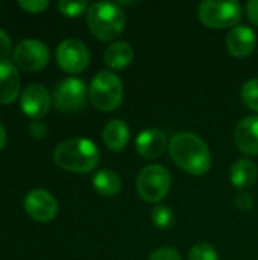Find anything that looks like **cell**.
Instances as JSON below:
<instances>
[{
	"label": "cell",
	"mask_w": 258,
	"mask_h": 260,
	"mask_svg": "<svg viewBox=\"0 0 258 260\" xmlns=\"http://www.w3.org/2000/svg\"><path fill=\"white\" fill-rule=\"evenodd\" d=\"M169 154L176 166L192 175H205L211 168V155L205 142L193 133L175 134Z\"/></svg>",
	"instance_id": "cell-1"
},
{
	"label": "cell",
	"mask_w": 258,
	"mask_h": 260,
	"mask_svg": "<svg viewBox=\"0 0 258 260\" xmlns=\"http://www.w3.org/2000/svg\"><path fill=\"white\" fill-rule=\"evenodd\" d=\"M53 160L64 171L87 174L97 168L100 161V152L91 140L75 137L61 142L55 148Z\"/></svg>",
	"instance_id": "cell-2"
},
{
	"label": "cell",
	"mask_w": 258,
	"mask_h": 260,
	"mask_svg": "<svg viewBox=\"0 0 258 260\" xmlns=\"http://www.w3.org/2000/svg\"><path fill=\"white\" fill-rule=\"evenodd\" d=\"M87 23L91 34L100 41H111L125 29L126 17L117 3H94L87 11Z\"/></svg>",
	"instance_id": "cell-3"
},
{
	"label": "cell",
	"mask_w": 258,
	"mask_h": 260,
	"mask_svg": "<svg viewBox=\"0 0 258 260\" xmlns=\"http://www.w3.org/2000/svg\"><path fill=\"white\" fill-rule=\"evenodd\" d=\"M88 98L97 110L114 111L123 101L122 79L116 73L99 72L88 87Z\"/></svg>",
	"instance_id": "cell-4"
},
{
	"label": "cell",
	"mask_w": 258,
	"mask_h": 260,
	"mask_svg": "<svg viewBox=\"0 0 258 260\" xmlns=\"http://www.w3.org/2000/svg\"><path fill=\"white\" fill-rule=\"evenodd\" d=\"M199 20L207 27L213 29H227L236 27L242 20L243 9L239 2H219V0H205L201 3L198 11Z\"/></svg>",
	"instance_id": "cell-5"
},
{
	"label": "cell",
	"mask_w": 258,
	"mask_h": 260,
	"mask_svg": "<svg viewBox=\"0 0 258 260\" xmlns=\"http://www.w3.org/2000/svg\"><path fill=\"white\" fill-rule=\"evenodd\" d=\"M172 187V177L161 165H151L140 171L137 177V192L146 203H160Z\"/></svg>",
	"instance_id": "cell-6"
},
{
	"label": "cell",
	"mask_w": 258,
	"mask_h": 260,
	"mask_svg": "<svg viewBox=\"0 0 258 260\" xmlns=\"http://www.w3.org/2000/svg\"><path fill=\"white\" fill-rule=\"evenodd\" d=\"M50 59L49 47L40 40H21L14 49L15 64L26 72L43 70Z\"/></svg>",
	"instance_id": "cell-7"
},
{
	"label": "cell",
	"mask_w": 258,
	"mask_h": 260,
	"mask_svg": "<svg viewBox=\"0 0 258 260\" xmlns=\"http://www.w3.org/2000/svg\"><path fill=\"white\" fill-rule=\"evenodd\" d=\"M87 101L85 82L79 78H67L61 81L53 91V104L62 113L81 110Z\"/></svg>",
	"instance_id": "cell-8"
},
{
	"label": "cell",
	"mask_w": 258,
	"mask_h": 260,
	"mask_svg": "<svg viewBox=\"0 0 258 260\" xmlns=\"http://www.w3.org/2000/svg\"><path fill=\"white\" fill-rule=\"evenodd\" d=\"M58 66L71 75L84 72L90 64V52L87 46L75 38L64 40L56 49Z\"/></svg>",
	"instance_id": "cell-9"
},
{
	"label": "cell",
	"mask_w": 258,
	"mask_h": 260,
	"mask_svg": "<svg viewBox=\"0 0 258 260\" xmlns=\"http://www.w3.org/2000/svg\"><path fill=\"white\" fill-rule=\"evenodd\" d=\"M26 213L38 222H50L58 213V203L44 189L30 190L24 198Z\"/></svg>",
	"instance_id": "cell-10"
},
{
	"label": "cell",
	"mask_w": 258,
	"mask_h": 260,
	"mask_svg": "<svg viewBox=\"0 0 258 260\" xmlns=\"http://www.w3.org/2000/svg\"><path fill=\"white\" fill-rule=\"evenodd\" d=\"M52 105V98L41 84L27 85L20 96V107L23 113L30 119L44 117Z\"/></svg>",
	"instance_id": "cell-11"
},
{
	"label": "cell",
	"mask_w": 258,
	"mask_h": 260,
	"mask_svg": "<svg viewBox=\"0 0 258 260\" xmlns=\"http://www.w3.org/2000/svg\"><path fill=\"white\" fill-rule=\"evenodd\" d=\"M166 146H167L166 134L155 128L141 131L135 139V149L146 160H155L160 155H163Z\"/></svg>",
	"instance_id": "cell-12"
},
{
	"label": "cell",
	"mask_w": 258,
	"mask_h": 260,
	"mask_svg": "<svg viewBox=\"0 0 258 260\" xmlns=\"http://www.w3.org/2000/svg\"><path fill=\"white\" fill-rule=\"evenodd\" d=\"M237 149L246 155H258V116H249L239 122L234 133Z\"/></svg>",
	"instance_id": "cell-13"
},
{
	"label": "cell",
	"mask_w": 258,
	"mask_h": 260,
	"mask_svg": "<svg viewBox=\"0 0 258 260\" xmlns=\"http://www.w3.org/2000/svg\"><path fill=\"white\" fill-rule=\"evenodd\" d=\"M257 37L255 32L248 26H236L231 29L227 38V47L230 55L236 58H245L255 49Z\"/></svg>",
	"instance_id": "cell-14"
},
{
	"label": "cell",
	"mask_w": 258,
	"mask_h": 260,
	"mask_svg": "<svg viewBox=\"0 0 258 260\" xmlns=\"http://www.w3.org/2000/svg\"><path fill=\"white\" fill-rule=\"evenodd\" d=\"M20 73L11 61H0V104H12L20 94Z\"/></svg>",
	"instance_id": "cell-15"
},
{
	"label": "cell",
	"mask_w": 258,
	"mask_h": 260,
	"mask_svg": "<svg viewBox=\"0 0 258 260\" xmlns=\"http://www.w3.org/2000/svg\"><path fill=\"white\" fill-rule=\"evenodd\" d=\"M258 178L257 165L251 160L242 158L237 160L230 169V180L234 187L243 190L251 187Z\"/></svg>",
	"instance_id": "cell-16"
},
{
	"label": "cell",
	"mask_w": 258,
	"mask_h": 260,
	"mask_svg": "<svg viewBox=\"0 0 258 260\" xmlns=\"http://www.w3.org/2000/svg\"><path fill=\"white\" fill-rule=\"evenodd\" d=\"M102 137H103L105 145L111 151L120 152L126 148V145L129 142V128L123 120L114 119L106 123V126L103 128Z\"/></svg>",
	"instance_id": "cell-17"
},
{
	"label": "cell",
	"mask_w": 258,
	"mask_h": 260,
	"mask_svg": "<svg viewBox=\"0 0 258 260\" xmlns=\"http://www.w3.org/2000/svg\"><path fill=\"white\" fill-rule=\"evenodd\" d=\"M105 64L114 70L128 67L134 59V49L126 41H116L105 50Z\"/></svg>",
	"instance_id": "cell-18"
},
{
	"label": "cell",
	"mask_w": 258,
	"mask_h": 260,
	"mask_svg": "<svg viewBox=\"0 0 258 260\" xmlns=\"http://www.w3.org/2000/svg\"><path fill=\"white\" fill-rule=\"evenodd\" d=\"M93 186L100 195L114 197L122 189V180L114 171L102 169V171L96 172V175L93 177Z\"/></svg>",
	"instance_id": "cell-19"
},
{
	"label": "cell",
	"mask_w": 258,
	"mask_h": 260,
	"mask_svg": "<svg viewBox=\"0 0 258 260\" xmlns=\"http://www.w3.org/2000/svg\"><path fill=\"white\" fill-rule=\"evenodd\" d=\"M151 218H152V222L157 229L160 230H169L173 227V222H175V216H173V212L169 206H155L152 209V213H151Z\"/></svg>",
	"instance_id": "cell-20"
},
{
	"label": "cell",
	"mask_w": 258,
	"mask_h": 260,
	"mask_svg": "<svg viewBox=\"0 0 258 260\" xmlns=\"http://www.w3.org/2000/svg\"><path fill=\"white\" fill-rule=\"evenodd\" d=\"M242 101L249 110L258 113V78L249 79L248 82L243 84V87H242Z\"/></svg>",
	"instance_id": "cell-21"
},
{
	"label": "cell",
	"mask_w": 258,
	"mask_h": 260,
	"mask_svg": "<svg viewBox=\"0 0 258 260\" xmlns=\"http://www.w3.org/2000/svg\"><path fill=\"white\" fill-rule=\"evenodd\" d=\"M189 260H217V251L213 245L201 242L190 250Z\"/></svg>",
	"instance_id": "cell-22"
},
{
	"label": "cell",
	"mask_w": 258,
	"mask_h": 260,
	"mask_svg": "<svg viewBox=\"0 0 258 260\" xmlns=\"http://www.w3.org/2000/svg\"><path fill=\"white\" fill-rule=\"evenodd\" d=\"M88 8L87 2H70V0H61L58 3V9L62 15L65 17H70V18H75V17H79L85 12V9Z\"/></svg>",
	"instance_id": "cell-23"
},
{
	"label": "cell",
	"mask_w": 258,
	"mask_h": 260,
	"mask_svg": "<svg viewBox=\"0 0 258 260\" xmlns=\"http://www.w3.org/2000/svg\"><path fill=\"white\" fill-rule=\"evenodd\" d=\"M148 260H181V254L170 247H163L151 253Z\"/></svg>",
	"instance_id": "cell-24"
},
{
	"label": "cell",
	"mask_w": 258,
	"mask_h": 260,
	"mask_svg": "<svg viewBox=\"0 0 258 260\" xmlns=\"http://www.w3.org/2000/svg\"><path fill=\"white\" fill-rule=\"evenodd\" d=\"M18 6L21 9H24L26 12L38 14L49 6V2L47 0H21V2H18Z\"/></svg>",
	"instance_id": "cell-25"
},
{
	"label": "cell",
	"mask_w": 258,
	"mask_h": 260,
	"mask_svg": "<svg viewBox=\"0 0 258 260\" xmlns=\"http://www.w3.org/2000/svg\"><path fill=\"white\" fill-rule=\"evenodd\" d=\"M254 204V198L251 193L248 192H240L237 197H236V207L240 210V212H248Z\"/></svg>",
	"instance_id": "cell-26"
},
{
	"label": "cell",
	"mask_w": 258,
	"mask_h": 260,
	"mask_svg": "<svg viewBox=\"0 0 258 260\" xmlns=\"http://www.w3.org/2000/svg\"><path fill=\"white\" fill-rule=\"evenodd\" d=\"M9 52H11V38L3 29H0V61H5Z\"/></svg>",
	"instance_id": "cell-27"
},
{
	"label": "cell",
	"mask_w": 258,
	"mask_h": 260,
	"mask_svg": "<svg viewBox=\"0 0 258 260\" xmlns=\"http://www.w3.org/2000/svg\"><path fill=\"white\" fill-rule=\"evenodd\" d=\"M29 133H30V136H33L35 139H43L44 136H46V133H47V128H46V125L43 123V122H32L30 125H29Z\"/></svg>",
	"instance_id": "cell-28"
},
{
	"label": "cell",
	"mask_w": 258,
	"mask_h": 260,
	"mask_svg": "<svg viewBox=\"0 0 258 260\" xmlns=\"http://www.w3.org/2000/svg\"><path fill=\"white\" fill-rule=\"evenodd\" d=\"M246 15L254 24L258 26V0H251L246 3Z\"/></svg>",
	"instance_id": "cell-29"
},
{
	"label": "cell",
	"mask_w": 258,
	"mask_h": 260,
	"mask_svg": "<svg viewBox=\"0 0 258 260\" xmlns=\"http://www.w3.org/2000/svg\"><path fill=\"white\" fill-rule=\"evenodd\" d=\"M5 145H6V131H5V128L0 125V151L5 148Z\"/></svg>",
	"instance_id": "cell-30"
}]
</instances>
